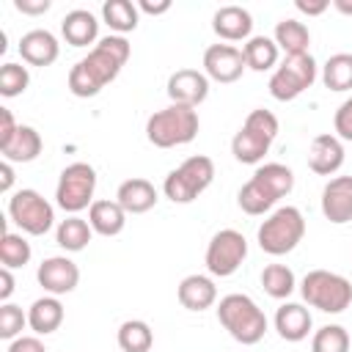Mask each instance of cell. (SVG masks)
I'll return each mask as SVG.
<instances>
[{"mask_svg": "<svg viewBox=\"0 0 352 352\" xmlns=\"http://www.w3.org/2000/svg\"><path fill=\"white\" fill-rule=\"evenodd\" d=\"M129 52H132V44L124 36L110 33L99 38L94 50L69 69V91L80 99L96 96L107 82H113L121 74L124 63L129 60Z\"/></svg>", "mask_w": 352, "mask_h": 352, "instance_id": "1", "label": "cell"}, {"mask_svg": "<svg viewBox=\"0 0 352 352\" xmlns=\"http://www.w3.org/2000/svg\"><path fill=\"white\" fill-rule=\"evenodd\" d=\"M217 322L223 324V330L236 341V344H245V346H253L264 338L267 333V316L264 311L256 305L253 297L248 294H226L220 302H217Z\"/></svg>", "mask_w": 352, "mask_h": 352, "instance_id": "2", "label": "cell"}, {"mask_svg": "<svg viewBox=\"0 0 352 352\" xmlns=\"http://www.w3.org/2000/svg\"><path fill=\"white\" fill-rule=\"evenodd\" d=\"M278 118L272 110L256 107L248 113V118L242 121L239 132L231 138V154L236 162L242 165H258L264 160V154L270 151V146L278 138Z\"/></svg>", "mask_w": 352, "mask_h": 352, "instance_id": "3", "label": "cell"}, {"mask_svg": "<svg viewBox=\"0 0 352 352\" xmlns=\"http://www.w3.org/2000/svg\"><path fill=\"white\" fill-rule=\"evenodd\" d=\"M198 110L187 104H168L157 113L148 116L146 121V138L157 148H173V146H187L198 135Z\"/></svg>", "mask_w": 352, "mask_h": 352, "instance_id": "4", "label": "cell"}, {"mask_svg": "<svg viewBox=\"0 0 352 352\" xmlns=\"http://www.w3.org/2000/svg\"><path fill=\"white\" fill-rule=\"evenodd\" d=\"M305 236V217L297 206H278L275 212H270V217H264V223L258 226V248L270 256H286L292 253Z\"/></svg>", "mask_w": 352, "mask_h": 352, "instance_id": "5", "label": "cell"}, {"mask_svg": "<svg viewBox=\"0 0 352 352\" xmlns=\"http://www.w3.org/2000/svg\"><path fill=\"white\" fill-rule=\"evenodd\" d=\"M212 182H214V162H212V157L192 154V157H187L179 168H173L165 176L162 192L173 204H192Z\"/></svg>", "mask_w": 352, "mask_h": 352, "instance_id": "6", "label": "cell"}, {"mask_svg": "<svg viewBox=\"0 0 352 352\" xmlns=\"http://www.w3.org/2000/svg\"><path fill=\"white\" fill-rule=\"evenodd\" d=\"M300 294L311 308H319L324 314H341L352 302V283L330 270H311L302 283Z\"/></svg>", "mask_w": 352, "mask_h": 352, "instance_id": "7", "label": "cell"}, {"mask_svg": "<svg viewBox=\"0 0 352 352\" xmlns=\"http://www.w3.org/2000/svg\"><path fill=\"white\" fill-rule=\"evenodd\" d=\"M314 82H316V60L311 58V52H302V55H286L270 74L267 88L272 99L292 102Z\"/></svg>", "mask_w": 352, "mask_h": 352, "instance_id": "8", "label": "cell"}, {"mask_svg": "<svg viewBox=\"0 0 352 352\" xmlns=\"http://www.w3.org/2000/svg\"><path fill=\"white\" fill-rule=\"evenodd\" d=\"M8 217L22 234L44 236L55 223V209L38 190L22 187L8 198Z\"/></svg>", "mask_w": 352, "mask_h": 352, "instance_id": "9", "label": "cell"}, {"mask_svg": "<svg viewBox=\"0 0 352 352\" xmlns=\"http://www.w3.org/2000/svg\"><path fill=\"white\" fill-rule=\"evenodd\" d=\"M94 192H96V170H94V165H88V162H72L58 176L55 204L63 212L77 214L82 209H91Z\"/></svg>", "mask_w": 352, "mask_h": 352, "instance_id": "10", "label": "cell"}, {"mask_svg": "<svg viewBox=\"0 0 352 352\" xmlns=\"http://www.w3.org/2000/svg\"><path fill=\"white\" fill-rule=\"evenodd\" d=\"M245 258H248V239H245V234L236 231V228H220V231L209 239L206 256H204L206 270H209V275H214V278H228V275H234V272L242 267Z\"/></svg>", "mask_w": 352, "mask_h": 352, "instance_id": "11", "label": "cell"}, {"mask_svg": "<svg viewBox=\"0 0 352 352\" xmlns=\"http://www.w3.org/2000/svg\"><path fill=\"white\" fill-rule=\"evenodd\" d=\"M36 280H38V286L47 294L60 297V294H69V292L77 289V283H80V267L69 256H50V258H44L38 264Z\"/></svg>", "mask_w": 352, "mask_h": 352, "instance_id": "12", "label": "cell"}, {"mask_svg": "<svg viewBox=\"0 0 352 352\" xmlns=\"http://www.w3.org/2000/svg\"><path fill=\"white\" fill-rule=\"evenodd\" d=\"M245 69V55L234 44H212L204 52V74L214 82H236Z\"/></svg>", "mask_w": 352, "mask_h": 352, "instance_id": "13", "label": "cell"}, {"mask_svg": "<svg viewBox=\"0 0 352 352\" xmlns=\"http://www.w3.org/2000/svg\"><path fill=\"white\" fill-rule=\"evenodd\" d=\"M165 91L170 96V104L198 107L209 96V77L204 72H198V69H176L168 77Z\"/></svg>", "mask_w": 352, "mask_h": 352, "instance_id": "14", "label": "cell"}, {"mask_svg": "<svg viewBox=\"0 0 352 352\" xmlns=\"http://www.w3.org/2000/svg\"><path fill=\"white\" fill-rule=\"evenodd\" d=\"M322 214L336 226L352 220V176H333L322 187Z\"/></svg>", "mask_w": 352, "mask_h": 352, "instance_id": "15", "label": "cell"}, {"mask_svg": "<svg viewBox=\"0 0 352 352\" xmlns=\"http://www.w3.org/2000/svg\"><path fill=\"white\" fill-rule=\"evenodd\" d=\"M341 165H344V140L330 132L316 135L308 146V168L316 176H333L336 170H341Z\"/></svg>", "mask_w": 352, "mask_h": 352, "instance_id": "16", "label": "cell"}, {"mask_svg": "<svg viewBox=\"0 0 352 352\" xmlns=\"http://www.w3.org/2000/svg\"><path fill=\"white\" fill-rule=\"evenodd\" d=\"M19 55L28 66H52L60 55V44L50 30L33 28L19 38Z\"/></svg>", "mask_w": 352, "mask_h": 352, "instance_id": "17", "label": "cell"}, {"mask_svg": "<svg viewBox=\"0 0 352 352\" xmlns=\"http://www.w3.org/2000/svg\"><path fill=\"white\" fill-rule=\"evenodd\" d=\"M212 30L223 41H248L253 33V16L242 6H223L212 16Z\"/></svg>", "mask_w": 352, "mask_h": 352, "instance_id": "18", "label": "cell"}, {"mask_svg": "<svg viewBox=\"0 0 352 352\" xmlns=\"http://www.w3.org/2000/svg\"><path fill=\"white\" fill-rule=\"evenodd\" d=\"M116 201L126 214H146L148 209L157 206V187L143 176H132L118 184Z\"/></svg>", "mask_w": 352, "mask_h": 352, "instance_id": "19", "label": "cell"}, {"mask_svg": "<svg viewBox=\"0 0 352 352\" xmlns=\"http://www.w3.org/2000/svg\"><path fill=\"white\" fill-rule=\"evenodd\" d=\"M314 327V319H311V311L302 305V302H283L278 311H275V330L283 341H302L308 338Z\"/></svg>", "mask_w": 352, "mask_h": 352, "instance_id": "20", "label": "cell"}, {"mask_svg": "<svg viewBox=\"0 0 352 352\" xmlns=\"http://www.w3.org/2000/svg\"><path fill=\"white\" fill-rule=\"evenodd\" d=\"M176 297L182 302V308L187 311H206L217 302V286L209 275H187L182 278L179 289H176Z\"/></svg>", "mask_w": 352, "mask_h": 352, "instance_id": "21", "label": "cell"}, {"mask_svg": "<svg viewBox=\"0 0 352 352\" xmlns=\"http://www.w3.org/2000/svg\"><path fill=\"white\" fill-rule=\"evenodd\" d=\"M60 33L72 47H88L99 41V19L88 8H74L60 19Z\"/></svg>", "mask_w": 352, "mask_h": 352, "instance_id": "22", "label": "cell"}, {"mask_svg": "<svg viewBox=\"0 0 352 352\" xmlns=\"http://www.w3.org/2000/svg\"><path fill=\"white\" fill-rule=\"evenodd\" d=\"M63 316H66L63 302L52 294H44V297L33 300V305L28 308V327L36 336H50L63 324Z\"/></svg>", "mask_w": 352, "mask_h": 352, "instance_id": "23", "label": "cell"}, {"mask_svg": "<svg viewBox=\"0 0 352 352\" xmlns=\"http://www.w3.org/2000/svg\"><path fill=\"white\" fill-rule=\"evenodd\" d=\"M88 223H91L94 234H99V236H118L126 226V212L121 209L118 201L99 198L88 209Z\"/></svg>", "mask_w": 352, "mask_h": 352, "instance_id": "24", "label": "cell"}, {"mask_svg": "<svg viewBox=\"0 0 352 352\" xmlns=\"http://www.w3.org/2000/svg\"><path fill=\"white\" fill-rule=\"evenodd\" d=\"M278 201H280V198H278L261 179H256V176H250V179L239 187V192H236V204H239V209H242L245 214H253V217L270 212Z\"/></svg>", "mask_w": 352, "mask_h": 352, "instance_id": "25", "label": "cell"}, {"mask_svg": "<svg viewBox=\"0 0 352 352\" xmlns=\"http://www.w3.org/2000/svg\"><path fill=\"white\" fill-rule=\"evenodd\" d=\"M242 55H245V66L253 72H270L272 66H278L280 50L275 44L272 36H250L242 44Z\"/></svg>", "mask_w": 352, "mask_h": 352, "instance_id": "26", "label": "cell"}, {"mask_svg": "<svg viewBox=\"0 0 352 352\" xmlns=\"http://www.w3.org/2000/svg\"><path fill=\"white\" fill-rule=\"evenodd\" d=\"M41 148H44L41 135H38L30 124H19L14 140H11L6 148H0V154H3V160H8V162H33V160L41 154Z\"/></svg>", "mask_w": 352, "mask_h": 352, "instance_id": "27", "label": "cell"}, {"mask_svg": "<svg viewBox=\"0 0 352 352\" xmlns=\"http://www.w3.org/2000/svg\"><path fill=\"white\" fill-rule=\"evenodd\" d=\"M272 38L278 44V50H283L286 55H302L308 52V44H311V33L305 28V22L300 19H280L272 30Z\"/></svg>", "mask_w": 352, "mask_h": 352, "instance_id": "28", "label": "cell"}, {"mask_svg": "<svg viewBox=\"0 0 352 352\" xmlns=\"http://www.w3.org/2000/svg\"><path fill=\"white\" fill-rule=\"evenodd\" d=\"M91 236H94L91 223L82 220V217H77V214H69V217L60 220L58 228H55V242H58L66 253H80V250H85L88 242H91Z\"/></svg>", "mask_w": 352, "mask_h": 352, "instance_id": "29", "label": "cell"}, {"mask_svg": "<svg viewBox=\"0 0 352 352\" xmlns=\"http://www.w3.org/2000/svg\"><path fill=\"white\" fill-rule=\"evenodd\" d=\"M102 19L116 36H124L138 28L140 11H138V3H132V0H107L102 6Z\"/></svg>", "mask_w": 352, "mask_h": 352, "instance_id": "30", "label": "cell"}, {"mask_svg": "<svg viewBox=\"0 0 352 352\" xmlns=\"http://www.w3.org/2000/svg\"><path fill=\"white\" fill-rule=\"evenodd\" d=\"M322 82L330 91H352V52H336L322 66Z\"/></svg>", "mask_w": 352, "mask_h": 352, "instance_id": "31", "label": "cell"}, {"mask_svg": "<svg viewBox=\"0 0 352 352\" xmlns=\"http://www.w3.org/2000/svg\"><path fill=\"white\" fill-rule=\"evenodd\" d=\"M116 338H118L121 352H151V346H154V333L143 319L121 322Z\"/></svg>", "mask_w": 352, "mask_h": 352, "instance_id": "32", "label": "cell"}, {"mask_svg": "<svg viewBox=\"0 0 352 352\" xmlns=\"http://www.w3.org/2000/svg\"><path fill=\"white\" fill-rule=\"evenodd\" d=\"M297 286V278L292 272V267L286 264H267L261 270V289L275 297V300H286Z\"/></svg>", "mask_w": 352, "mask_h": 352, "instance_id": "33", "label": "cell"}, {"mask_svg": "<svg viewBox=\"0 0 352 352\" xmlns=\"http://www.w3.org/2000/svg\"><path fill=\"white\" fill-rule=\"evenodd\" d=\"M30 256H33V248L22 234L3 231V239H0V261H3V267L19 270V267H25L30 261Z\"/></svg>", "mask_w": 352, "mask_h": 352, "instance_id": "34", "label": "cell"}, {"mask_svg": "<svg viewBox=\"0 0 352 352\" xmlns=\"http://www.w3.org/2000/svg\"><path fill=\"white\" fill-rule=\"evenodd\" d=\"M253 176L261 179L278 198H283V195H289L294 190V173H292V168H286L280 162H264V165L256 168Z\"/></svg>", "mask_w": 352, "mask_h": 352, "instance_id": "35", "label": "cell"}, {"mask_svg": "<svg viewBox=\"0 0 352 352\" xmlns=\"http://www.w3.org/2000/svg\"><path fill=\"white\" fill-rule=\"evenodd\" d=\"M349 333L341 324H324L311 338V352H349Z\"/></svg>", "mask_w": 352, "mask_h": 352, "instance_id": "36", "label": "cell"}, {"mask_svg": "<svg viewBox=\"0 0 352 352\" xmlns=\"http://www.w3.org/2000/svg\"><path fill=\"white\" fill-rule=\"evenodd\" d=\"M28 85H30V72H28V66L14 63V60H8V63L0 66V94H3L6 99L25 94Z\"/></svg>", "mask_w": 352, "mask_h": 352, "instance_id": "37", "label": "cell"}, {"mask_svg": "<svg viewBox=\"0 0 352 352\" xmlns=\"http://www.w3.org/2000/svg\"><path fill=\"white\" fill-rule=\"evenodd\" d=\"M25 324H28V314L19 305H14V302L0 305V338H6V341L19 338Z\"/></svg>", "mask_w": 352, "mask_h": 352, "instance_id": "38", "label": "cell"}, {"mask_svg": "<svg viewBox=\"0 0 352 352\" xmlns=\"http://www.w3.org/2000/svg\"><path fill=\"white\" fill-rule=\"evenodd\" d=\"M333 129H336V138L352 143V96H346L338 104V110L333 116Z\"/></svg>", "mask_w": 352, "mask_h": 352, "instance_id": "39", "label": "cell"}, {"mask_svg": "<svg viewBox=\"0 0 352 352\" xmlns=\"http://www.w3.org/2000/svg\"><path fill=\"white\" fill-rule=\"evenodd\" d=\"M16 129H19V124H16L14 113H11L8 107H0V148H6V146L14 140Z\"/></svg>", "mask_w": 352, "mask_h": 352, "instance_id": "40", "label": "cell"}, {"mask_svg": "<svg viewBox=\"0 0 352 352\" xmlns=\"http://www.w3.org/2000/svg\"><path fill=\"white\" fill-rule=\"evenodd\" d=\"M6 352H47V346H44V341L38 336H19V338L8 341Z\"/></svg>", "mask_w": 352, "mask_h": 352, "instance_id": "41", "label": "cell"}, {"mask_svg": "<svg viewBox=\"0 0 352 352\" xmlns=\"http://www.w3.org/2000/svg\"><path fill=\"white\" fill-rule=\"evenodd\" d=\"M50 0H14V8L22 11V14H30V16H38L44 11H50Z\"/></svg>", "mask_w": 352, "mask_h": 352, "instance_id": "42", "label": "cell"}, {"mask_svg": "<svg viewBox=\"0 0 352 352\" xmlns=\"http://www.w3.org/2000/svg\"><path fill=\"white\" fill-rule=\"evenodd\" d=\"M294 8L300 14H308V16H319L330 8V0H294Z\"/></svg>", "mask_w": 352, "mask_h": 352, "instance_id": "43", "label": "cell"}, {"mask_svg": "<svg viewBox=\"0 0 352 352\" xmlns=\"http://www.w3.org/2000/svg\"><path fill=\"white\" fill-rule=\"evenodd\" d=\"M138 11H143V14H151V16H160V14H168V11H170V0H160V3H151V0H140V3H138Z\"/></svg>", "mask_w": 352, "mask_h": 352, "instance_id": "44", "label": "cell"}, {"mask_svg": "<svg viewBox=\"0 0 352 352\" xmlns=\"http://www.w3.org/2000/svg\"><path fill=\"white\" fill-rule=\"evenodd\" d=\"M14 187V162L3 160L0 162V192H11Z\"/></svg>", "mask_w": 352, "mask_h": 352, "instance_id": "45", "label": "cell"}, {"mask_svg": "<svg viewBox=\"0 0 352 352\" xmlns=\"http://www.w3.org/2000/svg\"><path fill=\"white\" fill-rule=\"evenodd\" d=\"M14 286H16V283H14L11 270L3 267V270H0V300H3V302H8V297L14 294Z\"/></svg>", "mask_w": 352, "mask_h": 352, "instance_id": "46", "label": "cell"}, {"mask_svg": "<svg viewBox=\"0 0 352 352\" xmlns=\"http://www.w3.org/2000/svg\"><path fill=\"white\" fill-rule=\"evenodd\" d=\"M333 8L346 14V16H352V0H333Z\"/></svg>", "mask_w": 352, "mask_h": 352, "instance_id": "47", "label": "cell"}]
</instances>
